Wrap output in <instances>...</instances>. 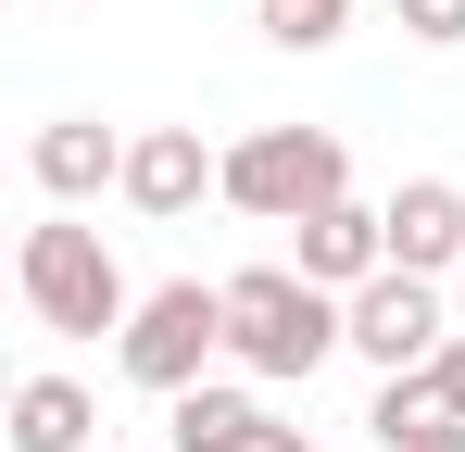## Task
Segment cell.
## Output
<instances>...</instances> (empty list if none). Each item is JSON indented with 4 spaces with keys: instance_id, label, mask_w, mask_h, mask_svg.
<instances>
[{
    "instance_id": "4fadbf2b",
    "label": "cell",
    "mask_w": 465,
    "mask_h": 452,
    "mask_svg": "<svg viewBox=\"0 0 465 452\" xmlns=\"http://www.w3.org/2000/svg\"><path fill=\"white\" fill-rule=\"evenodd\" d=\"M252 25H264L277 51H327V38L352 25V0H252Z\"/></svg>"
},
{
    "instance_id": "8992f818",
    "label": "cell",
    "mask_w": 465,
    "mask_h": 452,
    "mask_svg": "<svg viewBox=\"0 0 465 452\" xmlns=\"http://www.w3.org/2000/svg\"><path fill=\"white\" fill-rule=\"evenodd\" d=\"M126 201L152 226L227 201V151H202V126H139V139H126Z\"/></svg>"
},
{
    "instance_id": "ba28073f",
    "label": "cell",
    "mask_w": 465,
    "mask_h": 452,
    "mask_svg": "<svg viewBox=\"0 0 465 452\" xmlns=\"http://www.w3.org/2000/svg\"><path fill=\"white\" fill-rule=\"evenodd\" d=\"M378 214H390V264L402 277H453L465 264V189L453 176H402Z\"/></svg>"
},
{
    "instance_id": "5bb4252c",
    "label": "cell",
    "mask_w": 465,
    "mask_h": 452,
    "mask_svg": "<svg viewBox=\"0 0 465 452\" xmlns=\"http://www.w3.org/2000/svg\"><path fill=\"white\" fill-rule=\"evenodd\" d=\"M402 13V38H428V51H465V0H390Z\"/></svg>"
},
{
    "instance_id": "6da1fadb",
    "label": "cell",
    "mask_w": 465,
    "mask_h": 452,
    "mask_svg": "<svg viewBox=\"0 0 465 452\" xmlns=\"http://www.w3.org/2000/svg\"><path fill=\"white\" fill-rule=\"evenodd\" d=\"M214 290H227V365L264 377V389H290V377H314L327 352H352V301L314 290L302 264H239Z\"/></svg>"
},
{
    "instance_id": "5b68a950",
    "label": "cell",
    "mask_w": 465,
    "mask_h": 452,
    "mask_svg": "<svg viewBox=\"0 0 465 452\" xmlns=\"http://www.w3.org/2000/svg\"><path fill=\"white\" fill-rule=\"evenodd\" d=\"M453 277H402V264H390V277H365V290H352V352H365V365L378 377H402V365H440V352H453Z\"/></svg>"
},
{
    "instance_id": "7a4b0ae2",
    "label": "cell",
    "mask_w": 465,
    "mask_h": 452,
    "mask_svg": "<svg viewBox=\"0 0 465 452\" xmlns=\"http://www.w3.org/2000/svg\"><path fill=\"white\" fill-rule=\"evenodd\" d=\"M13 290H25V314H38L51 339H101V327H126V314H139L126 264H114V251H101V226H76V214L25 226V251H13Z\"/></svg>"
},
{
    "instance_id": "ac0fdd59",
    "label": "cell",
    "mask_w": 465,
    "mask_h": 452,
    "mask_svg": "<svg viewBox=\"0 0 465 452\" xmlns=\"http://www.w3.org/2000/svg\"><path fill=\"white\" fill-rule=\"evenodd\" d=\"M453 314H465V264H453Z\"/></svg>"
},
{
    "instance_id": "2e32d148",
    "label": "cell",
    "mask_w": 465,
    "mask_h": 452,
    "mask_svg": "<svg viewBox=\"0 0 465 452\" xmlns=\"http://www.w3.org/2000/svg\"><path fill=\"white\" fill-rule=\"evenodd\" d=\"M415 452H465V415H453V427H428V440H415Z\"/></svg>"
},
{
    "instance_id": "3957f363",
    "label": "cell",
    "mask_w": 465,
    "mask_h": 452,
    "mask_svg": "<svg viewBox=\"0 0 465 452\" xmlns=\"http://www.w3.org/2000/svg\"><path fill=\"white\" fill-rule=\"evenodd\" d=\"M227 201L252 226H302V214H327V201H352L340 126H252V139H227Z\"/></svg>"
},
{
    "instance_id": "30bf717a",
    "label": "cell",
    "mask_w": 465,
    "mask_h": 452,
    "mask_svg": "<svg viewBox=\"0 0 465 452\" xmlns=\"http://www.w3.org/2000/svg\"><path fill=\"white\" fill-rule=\"evenodd\" d=\"M163 440H176V452H264V440H277V415H264L252 389H227V377H202V389L163 402Z\"/></svg>"
},
{
    "instance_id": "e0dca14e",
    "label": "cell",
    "mask_w": 465,
    "mask_h": 452,
    "mask_svg": "<svg viewBox=\"0 0 465 452\" xmlns=\"http://www.w3.org/2000/svg\"><path fill=\"white\" fill-rule=\"evenodd\" d=\"M264 452H327V440H302V427H277V440H264Z\"/></svg>"
},
{
    "instance_id": "52a82bcc",
    "label": "cell",
    "mask_w": 465,
    "mask_h": 452,
    "mask_svg": "<svg viewBox=\"0 0 465 452\" xmlns=\"http://www.w3.org/2000/svg\"><path fill=\"white\" fill-rule=\"evenodd\" d=\"M290 251H302V277H314V290H340V301H352L365 277H390V214H378V201H327V214L290 226Z\"/></svg>"
},
{
    "instance_id": "7c38bea8",
    "label": "cell",
    "mask_w": 465,
    "mask_h": 452,
    "mask_svg": "<svg viewBox=\"0 0 465 452\" xmlns=\"http://www.w3.org/2000/svg\"><path fill=\"white\" fill-rule=\"evenodd\" d=\"M365 427H378V452H415L428 427H453V389H440V365H402V377H378Z\"/></svg>"
},
{
    "instance_id": "8fae6325",
    "label": "cell",
    "mask_w": 465,
    "mask_h": 452,
    "mask_svg": "<svg viewBox=\"0 0 465 452\" xmlns=\"http://www.w3.org/2000/svg\"><path fill=\"white\" fill-rule=\"evenodd\" d=\"M13 452H101V402L76 377H13Z\"/></svg>"
},
{
    "instance_id": "277c9868",
    "label": "cell",
    "mask_w": 465,
    "mask_h": 452,
    "mask_svg": "<svg viewBox=\"0 0 465 452\" xmlns=\"http://www.w3.org/2000/svg\"><path fill=\"white\" fill-rule=\"evenodd\" d=\"M214 352H227V290H202V277L139 290V314L114 327V365H126V389H152V402L202 389V365H214Z\"/></svg>"
},
{
    "instance_id": "9a60e30c",
    "label": "cell",
    "mask_w": 465,
    "mask_h": 452,
    "mask_svg": "<svg viewBox=\"0 0 465 452\" xmlns=\"http://www.w3.org/2000/svg\"><path fill=\"white\" fill-rule=\"evenodd\" d=\"M440 389H453V415H465V327H453V352H440Z\"/></svg>"
},
{
    "instance_id": "9c48e42d",
    "label": "cell",
    "mask_w": 465,
    "mask_h": 452,
    "mask_svg": "<svg viewBox=\"0 0 465 452\" xmlns=\"http://www.w3.org/2000/svg\"><path fill=\"white\" fill-rule=\"evenodd\" d=\"M25 176H38L51 201H101V189H126V139H114L101 113H51V126L25 139Z\"/></svg>"
}]
</instances>
